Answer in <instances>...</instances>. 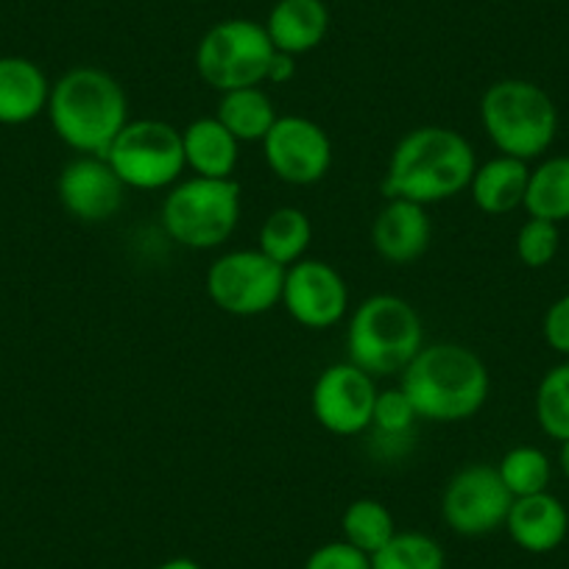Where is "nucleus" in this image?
I'll use <instances>...</instances> for the list:
<instances>
[{
  "label": "nucleus",
  "mask_w": 569,
  "mask_h": 569,
  "mask_svg": "<svg viewBox=\"0 0 569 569\" xmlns=\"http://www.w3.org/2000/svg\"><path fill=\"white\" fill-rule=\"evenodd\" d=\"M59 201L73 218L84 223H103L123 207L126 184L103 157L81 154L68 162L57 182Z\"/></svg>",
  "instance_id": "14"
},
{
  "label": "nucleus",
  "mask_w": 569,
  "mask_h": 569,
  "mask_svg": "<svg viewBox=\"0 0 569 569\" xmlns=\"http://www.w3.org/2000/svg\"><path fill=\"white\" fill-rule=\"evenodd\" d=\"M558 463H561L563 478L569 480V439L561 441V452H558Z\"/></svg>",
  "instance_id": "34"
},
{
  "label": "nucleus",
  "mask_w": 569,
  "mask_h": 569,
  "mask_svg": "<svg viewBox=\"0 0 569 569\" xmlns=\"http://www.w3.org/2000/svg\"><path fill=\"white\" fill-rule=\"evenodd\" d=\"M416 419H419V413H416L413 402H410L402 388H388V391L377 393L371 427L380 436L399 439V436H405L416 425Z\"/></svg>",
  "instance_id": "29"
},
{
  "label": "nucleus",
  "mask_w": 569,
  "mask_h": 569,
  "mask_svg": "<svg viewBox=\"0 0 569 569\" xmlns=\"http://www.w3.org/2000/svg\"><path fill=\"white\" fill-rule=\"evenodd\" d=\"M433 238L427 210L416 201L388 199L371 227V246L391 266H410L421 260Z\"/></svg>",
  "instance_id": "15"
},
{
  "label": "nucleus",
  "mask_w": 569,
  "mask_h": 569,
  "mask_svg": "<svg viewBox=\"0 0 569 569\" xmlns=\"http://www.w3.org/2000/svg\"><path fill=\"white\" fill-rule=\"evenodd\" d=\"M506 528L519 550L541 556V552H552L556 547H561V541L567 539L569 513L563 502L550 491L517 497L508 511Z\"/></svg>",
  "instance_id": "16"
},
{
  "label": "nucleus",
  "mask_w": 569,
  "mask_h": 569,
  "mask_svg": "<svg viewBox=\"0 0 569 569\" xmlns=\"http://www.w3.org/2000/svg\"><path fill=\"white\" fill-rule=\"evenodd\" d=\"M282 305L297 325L308 330H330L347 316L349 288L330 262L305 257L284 268Z\"/></svg>",
  "instance_id": "13"
},
{
  "label": "nucleus",
  "mask_w": 569,
  "mask_h": 569,
  "mask_svg": "<svg viewBox=\"0 0 569 569\" xmlns=\"http://www.w3.org/2000/svg\"><path fill=\"white\" fill-rule=\"evenodd\" d=\"M48 118L64 146L79 154L103 157L129 123V98L107 70L73 68L51 87Z\"/></svg>",
  "instance_id": "3"
},
{
  "label": "nucleus",
  "mask_w": 569,
  "mask_h": 569,
  "mask_svg": "<svg viewBox=\"0 0 569 569\" xmlns=\"http://www.w3.org/2000/svg\"><path fill=\"white\" fill-rule=\"evenodd\" d=\"M536 421L550 439H569V360L541 377L536 388Z\"/></svg>",
  "instance_id": "27"
},
{
  "label": "nucleus",
  "mask_w": 569,
  "mask_h": 569,
  "mask_svg": "<svg viewBox=\"0 0 569 569\" xmlns=\"http://www.w3.org/2000/svg\"><path fill=\"white\" fill-rule=\"evenodd\" d=\"M525 210L530 218L569 221V157H550L530 171Z\"/></svg>",
  "instance_id": "23"
},
{
  "label": "nucleus",
  "mask_w": 569,
  "mask_h": 569,
  "mask_svg": "<svg viewBox=\"0 0 569 569\" xmlns=\"http://www.w3.org/2000/svg\"><path fill=\"white\" fill-rule=\"evenodd\" d=\"M472 142L447 126H419L393 146L388 157L382 196L416 204H439L456 199L475 177Z\"/></svg>",
  "instance_id": "1"
},
{
  "label": "nucleus",
  "mask_w": 569,
  "mask_h": 569,
  "mask_svg": "<svg viewBox=\"0 0 569 569\" xmlns=\"http://www.w3.org/2000/svg\"><path fill=\"white\" fill-rule=\"evenodd\" d=\"M497 472H500L502 483H506V489L517 500V497H530L547 491L552 478V463L539 447H513L497 463Z\"/></svg>",
  "instance_id": "26"
},
{
  "label": "nucleus",
  "mask_w": 569,
  "mask_h": 569,
  "mask_svg": "<svg viewBox=\"0 0 569 569\" xmlns=\"http://www.w3.org/2000/svg\"><path fill=\"white\" fill-rule=\"evenodd\" d=\"M541 332H545V341L552 352L569 358V293L556 299L547 308L545 321H541Z\"/></svg>",
  "instance_id": "31"
},
{
  "label": "nucleus",
  "mask_w": 569,
  "mask_h": 569,
  "mask_svg": "<svg viewBox=\"0 0 569 569\" xmlns=\"http://www.w3.org/2000/svg\"><path fill=\"white\" fill-rule=\"evenodd\" d=\"M445 547L419 530H397L386 547L371 556V569H445Z\"/></svg>",
  "instance_id": "25"
},
{
  "label": "nucleus",
  "mask_w": 569,
  "mask_h": 569,
  "mask_svg": "<svg viewBox=\"0 0 569 569\" xmlns=\"http://www.w3.org/2000/svg\"><path fill=\"white\" fill-rule=\"evenodd\" d=\"M273 48L266 26L257 20L232 18L216 23L196 48V70L201 81L218 92L262 87L268 79Z\"/></svg>",
  "instance_id": "7"
},
{
  "label": "nucleus",
  "mask_w": 569,
  "mask_h": 569,
  "mask_svg": "<svg viewBox=\"0 0 569 569\" xmlns=\"http://www.w3.org/2000/svg\"><path fill=\"white\" fill-rule=\"evenodd\" d=\"M273 48L282 53H308L325 42L330 31V9L325 0H277L266 20Z\"/></svg>",
  "instance_id": "17"
},
{
  "label": "nucleus",
  "mask_w": 569,
  "mask_h": 569,
  "mask_svg": "<svg viewBox=\"0 0 569 569\" xmlns=\"http://www.w3.org/2000/svg\"><path fill=\"white\" fill-rule=\"evenodd\" d=\"M558 246H561V232L558 223L545 221V218H528L517 232V257L528 268H545L556 260Z\"/></svg>",
  "instance_id": "28"
},
{
  "label": "nucleus",
  "mask_w": 569,
  "mask_h": 569,
  "mask_svg": "<svg viewBox=\"0 0 569 569\" xmlns=\"http://www.w3.org/2000/svg\"><path fill=\"white\" fill-rule=\"evenodd\" d=\"M313 240V223L308 212L299 207H277L260 227V246L257 249L282 268H291L293 262L305 260Z\"/></svg>",
  "instance_id": "22"
},
{
  "label": "nucleus",
  "mask_w": 569,
  "mask_h": 569,
  "mask_svg": "<svg viewBox=\"0 0 569 569\" xmlns=\"http://www.w3.org/2000/svg\"><path fill=\"white\" fill-rule=\"evenodd\" d=\"M425 347L421 319L410 302L393 293H377L355 308L347 327L349 363L366 375H402Z\"/></svg>",
  "instance_id": "4"
},
{
  "label": "nucleus",
  "mask_w": 569,
  "mask_h": 569,
  "mask_svg": "<svg viewBox=\"0 0 569 569\" xmlns=\"http://www.w3.org/2000/svg\"><path fill=\"white\" fill-rule=\"evenodd\" d=\"M402 388L425 421L456 425L472 419L489 399L483 360L461 343H430L402 371Z\"/></svg>",
  "instance_id": "2"
},
{
  "label": "nucleus",
  "mask_w": 569,
  "mask_h": 569,
  "mask_svg": "<svg viewBox=\"0 0 569 569\" xmlns=\"http://www.w3.org/2000/svg\"><path fill=\"white\" fill-rule=\"evenodd\" d=\"M530 168L528 162L517 160V157H495V160L483 162L475 168V177L469 182V193H472L475 207L486 216H508L517 207L525 204V193H528Z\"/></svg>",
  "instance_id": "20"
},
{
  "label": "nucleus",
  "mask_w": 569,
  "mask_h": 569,
  "mask_svg": "<svg viewBox=\"0 0 569 569\" xmlns=\"http://www.w3.org/2000/svg\"><path fill=\"white\" fill-rule=\"evenodd\" d=\"M103 160L131 190L173 188L188 168L182 131L154 118L129 120L112 140Z\"/></svg>",
  "instance_id": "8"
},
{
  "label": "nucleus",
  "mask_w": 569,
  "mask_h": 569,
  "mask_svg": "<svg viewBox=\"0 0 569 569\" xmlns=\"http://www.w3.org/2000/svg\"><path fill=\"white\" fill-rule=\"evenodd\" d=\"M480 123L500 154L530 162L556 140L558 109L533 81L502 79L483 92Z\"/></svg>",
  "instance_id": "5"
},
{
  "label": "nucleus",
  "mask_w": 569,
  "mask_h": 569,
  "mask_svg": "<svg viewBox=\"0 0 569 569\" xmlns=\"http://www.w3.org/2000/svg\"><path fill=\"white\" fill-rule=\"evenodd\" d=\"M262 154L277 179L288 184H316L330 173L332 142L316 120L302 114L277 118L262 140Z\"/></svg>",
  "instance_id": "11"
},
{
  "label": "nucleus",
  "mask_w": 569,
  "mask_h": 569,
  "mask_svg": "<svg viewBox=\"0 0 569 569\" xmlns=\"http://www.w3.org/2000/svg\"><path fill=\"white\" fill-rule=\"evenodd\" d=\"M341 533L343 541L363 550L366 556H375L380 547H386L393 539L397 522L380 500L363 497V500H355L347 506L341 517Z\"/></svg>",
  "instance_id": "24"
},
{
  "label": "nucleus",
  "mask_w": 569,
  "mask_h": 569,
  "mask_svg": "<svg viewBox=\"0 0 569 569\" xmlns=\"http://www.w3.org/2000/svg\"><path fill=\"white\" fill-rule=\"evenodd\" d=\"M305 569H371V556L349 541H327L316 547L305 561Z\"/></svg>",
  "instance_id": "30"
},
{
  "label": "nucleus",
  "mask_w": 569,
  "mask_h": 569,
  "mask_svg": "<svg viewBox=\"0 0 569 569\" xmlns=\"http://www.w3.org/2000/svg\"><path fill=\"white\" fill-rule=\"evenodd\" d=\"M216 118L232 131L238 142H262L279 114L262 87H243L221 92Z\"/></svg>",
  "instance_id": "21"
},
{
  "label": "nucleus",
  "mask_w": 569,
  "mask_h": 569,
  "mask_svg": "<svg viewBox=\"0 0 569 569\" xmlns=\"http://www.w3.org/2000/svg\"><path fill=\"white\" fill-rule=\"evenodd\" d=\"M297 76V57L277 51L268 64V84H288Z\"/></svg>",
  "instance_id": "32"
},
{
  "label": "nucleus",
  "mask_w": 569,
  "mask_h": 569,
  "mask_svg": "<svg viewBox=\"0 0 569 569\" xmlns=\"http://www.w3.org/2000/svg\"><path fill=\"white\" fill-rule=\"evenodd\" d=\"M157 569H204L199 561H193V558H184V556H177V558H168V561H162Z\"/></svg>",
  "instance_id": "33"
},
{
  "label": "nucleus",
  "mask_w": 569,
  "mask_h": 569,
  "mask_svg": "<svg viewBox=\"0 0 569 569\" xmlns=\"http://www.w3.org/2000/svg\"><path fill=\"white\" fill-rule=\"evenodd\" d=\"M51 84L40 64L23 57H0V123L20 126L48 109Z\"/></svg>",
  "instance_id": "18"
},
{
  "label": "nucleus",
  "mask_w": 569,
  "mask_h": 569,
  "mask_svg": "<svg viewBox=\"0 0 569 569\" xmlns=\"http://www.w3.org/2000/svg\"><path fill=\"white\" fill-rule=\"evenodd\" d=\"M207 297L221 313L251 319L282 305L284 268L260 249L221 254L207 268Z\"/></svg>",
  "instance_id": "9"
},
{
  "label": "nucleus",
  "mask_w": 569,
  "mask_h": 569,
  "mask_svg": "<svg viewBox=\"0 0 569 569\" xmlns=\"http://www.w3.org/2000/svg\"><path fill=\"white\" fill-rule=\"evenodd\" d=\"M513 495L502 483L497 467L472 463L458 469L441 495V517L458 536L478 539L506 528Z\"/></svg>",
  "instance_id": "10"
},
{
  "label": "nucleus",
  "mask_w": 569,
  "mask_h": 569,
  "mask_svg": "<svg viewBox=\"0 0 569 569\" xmlns=\"http://www.w3.org/2000/svg\"><path fill=\"white\" fill-rule=\"evenodd\" d=\"M184 166L196 171V177L232 179L240 160V142L232 131L212 114L199 118L182 129Z\"/></svg>",
  "instance_id": "19"
},
{
  "label": "nucleus",
  "mask_w": 569,
  "mask_h": 569,
  "mask_svg": "<svg viewBox=\"0 0 569 569\" xmlns=\"http://www.w3.org/2000/svg\"><path fill=\"white\" fill-rule=\"evenodd\" d=\"M377 393L375 377L347 360L321 371L310 393V408L327 433L358 436L371 427Z\"/></svg>",
  "instance_id": "12"
},
{
  "label": "nucleus",
  "mask_w": 569,
  "mask_h": 569,
  "mask_svg": "<svg viewBox=\"0 0 569 569\" xmlns=\"http://www.w3.org/2000/svg\"><path fill=\"white\" fill-rule=\"evenodd\" d=\"M162 227L184 249H218L240 221V184L234 179L193 177L177 182L162 201Z\"/></svg>",
  "instance_id": "6"
}]
</instances>
